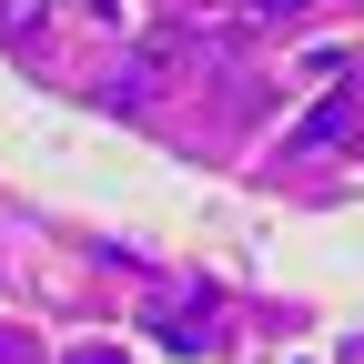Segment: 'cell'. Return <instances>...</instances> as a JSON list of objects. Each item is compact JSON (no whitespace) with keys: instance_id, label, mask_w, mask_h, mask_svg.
Returning <instances> with one entry per match:
<instances>
[{"instance_id":"7a4b0ae2","label":"cell","mask_w":364,"mask_h":364,"mask_svg":"<svg viewBox=\"0 0 364 364\" xmlns=\"http://www.w3.org/2000/svg\"><path fill=\"white\" fill-rule=\"evenodd\" d=\"M41 21H51V0H0V41H31Z\"/></svg>"},{"instance_id":"6da1fadb","label":"cell","mask_w":364,"mask_h":364,"mask_svg":"<svg viewBox=\"0 0 364 364\" xmlns=\"http://www.w3.org/2000/svg\"><path fill=\"white\" fill-rule=\"evenodd\" d=\"M203 324H213V294H182V304L152 314V334H162L172 354H203Z\"/></svg>"},{"instance_id":"3957f363","label":"cell","mask_w":364,"mask_h":364,"mask_svg":"<svg viewBox=\"0 0 364 364\" xmlns=\"http://www.w3.org/2000/svg\"><path fill=\"white\" fill-rule=\"evenodd\" d=\"M304 0H233V31H273V21H294Z\"/></svg>"}]
</instances>
